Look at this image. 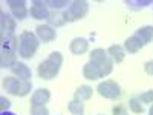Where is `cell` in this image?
Masks as SVG:
<instances>
[{"label": "cell", "mask_w": 153, "mask_h": 115, "mask_svg": "<svg viewBox=\"0 0 153 115\" xmlns=\"http://www.w3.org/2000/svg\"><path fill=\"white\" fill-rule=\"evenodd\" d=\"M38 49V37L31 32V31H25L19 37V55L23 58H32Z\"/></svg>", "instance_id": "1"}, {"label": "cell", "mask_w": 153, "mask_h": 115, "mask_svg": "<svg viewBox=\"0 0 153 115\" xmlns=\"http://www.w3.org/2000/svg\"><path fill=\"white\" fill-rule=\"evenodd\" d=\"M2 86L6 92H9L11 95L16 97H25L31 92L32 83L29 80H20L17 77H5Z\"/></svg>", "instance_id": "2"}, {"label": "cell", "mask_w": 153, "mask_h": 115, "mask_svg": "<svg viewBox=\"0 0 153 115\" xmlns=\"http://www.w3.org/2000/svg\"><path fill=\"white\" fill-rule=\"evenodd\" d=\"M89 57H91L89 61L94 63V65L100 69L101 77H106V75H109L112 72V69H113V60L107 54V51L97 48V49H94L92 52L89 54Z\"/></svg>", "instance_id": "3"}, {"label": "cell", "mask_w": 153, "mask_h": 115, "mask_svg": "<svg viewBox=\"0 0 153 115\" xmlns=\"http://www.w3.org/2000/svg\"><path fill=\"white\" fill-rule=\"evenodd\" d=\"M89 11V3L86 0H75L72 2L68 9L65 11V20L66 22H76V20H81L83 17H86Z\"/></svg>", "instance_id": "4"}, {"label": "cell", "mask_w": 153, "mask_h": 115, "mask_svg": "<svg viewBox=\"0 0 153 115\" xmlns=\"http://www.w3.org/2000/svg\"><path fill=\"white\" fill-rule=\"evenodd\" d=\"M97 91L101 97H104L107 100H118L121 97V86L113 80L101 81L97 87Z\"/></svg>", "instance_id": "5"}, {"label": "cell", "mask_w": 153, "mask_h": 115, "mask_svg": "<svg viewBox=\"0 0 153 115\" xmlns=\"http://www.w3.org/2000/svg\"><path fill=\"white\" fill-rule=\"evenodd\" d=\"M58 71H60V66H57L55 63L51 61L49 58L42 61L40 65H38V69H37L38 77L43 78V80H52V78H55V77L58 75Z\"/></svg>", "instance_id": "6"}, {"label": "cell", "mask_w": 153, "mask_h": 115, "mask_svg": "<svg viewBox=\"0 0 153 115\" xmlns=\"http://www.w3.org/2000/svg\"><path fill=\"white\" fill-rule=\"evenodd\" d=\"M2 17H0V35H2V42L6 40L8 37H11L12 34H14V29H16V19L8 16L6 12H2L0 14Z\"/></svg>", "instance_id": "7"}, {"label": "cell", "mask_w": 153, "mask_h": 115, "mask_svg": "<svg viewBox=\"0 0 153 115\" xmlns=\"http://www.w3.org/2000/svg\"><path fill=\"white\" fill-rule=\"evenodd\" d=\"M29 12H31V16H32L35 20H43V19L48 20V17H49V14H51L48 2H42V0H35V2H32Z\"/></svg>", "instance_id": "8"}, {"label": "cell", "mask_w": 153, "mask_h": 115, "mask_svg": "<svg viewBox=\"0 0 153 115\" xmlns=\"http://www.w3.org/2000/svg\"><path fill=\"white\" fill-rule=\"evenodd\" d=\"M9 9L12 12V16L19 20H23L28 16V8H26V2L25 0H8Z\"/></svg>", "instance_id": "9"}, {"label": "cell", "mask_w": 153, "mask_h": 115, "mask_svg": "<svg viewBox=\"0 0 153 115\" xmlns=\"http://www.w3.org/2000/svg\"><path fill=\"white\" fill-rule=\"evenodd\" d=\"M35 35L38 37V40H42L45 43H49L55 38V29L49 25H38L35 28Z\"/></svg>", "instance_id": "10"}, {"label": "cell", "mask_w": 153, "mask_h": 115, "mask_svg": "<svg viewBox=\"0 0 153 115\" xmlns=\"http://www.w3.org/2000/svg\"><path fill=\"white\" fill-rule=\"evenodd\" d=\"M16 63H17L16 51L8 49V48H2V52H0V66L2 68H12Z\"/></svg>", "instance_id": "11"}, {"label": "cell", "mask_w": 153, "mask_h": 115, "mask_svg": "<svg viewBox=\"0 0 153 115\" xmlns=\"http://www.w3.org/2000/svg\"><path fill=\"white\" fill-rule=\"evenodd\" d=\"M69 49H71V52L75 54V55H83V54L87 52L89 43H87L86 38H83V37H76V38H74V40L71 42Z\"/></svg>", "instance_id": "12"}, {"label": "cell", "mask_w": 153, "mask_h": 115, "mask_svg": "<svg viewBox=\"0 0 153 115\" xmlns=\"http://www.w3.org/2000/svg\"><path fill=\"white\" fill-rule=\"evenodd\" d=\"M51 100V92L49 89H45V87H40L32 94L31 97V105H43L46 106V103Z\"/></svg>", "instance_id": "13"}, {"label": "cell", "mask_w": 153, "mask_h": 115, "mask_svg": "<svg viewBox=\"0 0 153 115\" xmlns=\"http://www.w3.org/2000/svg\"><path fill=\"white\" fill-rule=\"evenodd\" d=\"M12 74H14V77H17V78L20 80H29L31 78V69L25 65V63H20L17 61L14 66L11 68Z\"/></svg>", "instance_id": "14"}, {"label": "cell", "mask_w": 153, "mask_h": 115, "mask_svg": "<svg viewBox=\"0 0 153 115\" xmlns=\"http://www.w3.org/2000/svg\"><path fill=\"white\" fill-rule=\"evenodd\" d=\"M124 48H126V51H127L129 54H136L138 51H141V49L144 48V43L139 40L136 35H132V37H129V38L124 42Z\"/></svg>", "instance_id": "15"}, {"label": "cell", "mask_w": 153, "mask_h": 115, "mask_svg": "<svg viewBox=\"0 0 153 115\" xmlns=\"http://www.w3.org/2000/svg\"><path fill=\"white\" fill-rule=\"evenodd\" d=\"M83 75H84V78L86 80H91V81H95L98 78H101V72L100 69L94 65V63H86L84 68H83Z\"/></svg>", "instance_id": "16"}, {"label": "cell", "mask_w": 153, "mask_h": 115, "mask_svg": "<svg viewBox=\"0 0 153 115\" xmlns=\"http://www.w3.org/2000/svg\"><path fill=\"white\" fill-rule=\"evenodd\" d=\"M135 35H136L144 45H146V43H152V42H153V26H141L139 29H136Z\"/></svg>", "instance_id": "17"}, {"label": "cell", "mask_w": 153, "mask_h": 115, "mask_svg": "<svg viewBox=\"0 0 153 115\" xmlns=\"http://www.w3.org/2000/svg\"><path fill=\"white\" fill-rule=\"evenodd\" d=\"M94 91L91 86H86V84H81L80 87H76V91L74 92V98L75 100H80V101H86L92 97Z\"/></svg>", "instance_id": "18"}, {"label": "cell", "mask_w": 153, "mask_h": 115, "mask_svg": "<svg viewBox=\"0 0 153 115\" xmlns=\"http://www.w3.org/2000/svg\"><path fill=\"white\" fill-rule=\"evenodd\" d=\"M107 54L110 55V58H112L113 61H117V63L124 61V57H126L124 49H123V46H120V45H112V46L107 49Z\"/></svg>", "instance_id": "19"}, {"label": "cell", "mask_w": 153, "mask_h": 115, "mask_svg": "<svg viewBox=\"0 0 153 115\" xmlns=\"http://www.w3.org/2000/svg\"><path fill=\"white\" fill-rule=\"evenodd\" d=\"M65 23H66L65 16L60 14V12H57V11H52L49 14V17H48V25H49V26H52V28H60Z\"/></svg>", "instance_id": "20"}, {"label": "cell", "mask_w": 153, "mask_h": 115, "mask_svg": "<svg viewBox=\"0 0 153 115\" xmlns=\"http://www.w3.org/2000/svg\"><path fill=\"white\" fill-rule=\"evenodd\" d=\"M68 111L71 114H74V115H83V112H84V103H83V101H80V100H75L74 98L72 101H69Z\"/></svg>", "instance_id": "21"}, {"label": "cell", "mask_w": 153, "mask_h": 115, "mask_svg": "<svg viewBox=\"0 0 153 115\" xmlns=\"http://www.w3.org/2000/svg\"><path fill=\"white\" fill-rule=\"evenodd\" d=\"M129 108L133 114H143L144 112V106L141 103V100H139V97H132L129 100Z\"/></svg>", "instance_id": "22"}, {"label": "cell", "mask_w": 153, "mask_h": 115, "mask_svg": "<svg viewBox=\"0 0 153 115\" xmlns=\"http://www.w3.org/2000/svg\"><path fill=\"white\" fill-rule=\"evenodd\" d=\"M2 45H3V48H8V49H12V51H19V38L11 35V37L6 38V40L2 42Z\"/></svg>", "instance_id": "23"}, {"label": "cell", "mask_w": 153, "mask_h": 115, "mask_svg": "<svg viewBox=\"0 0 153 115\" xmlns=\"http://www.w3.org/2000/svg\"><path fill=\"white\" fill-rule=\"evenodd\" d=\"M31 115H49V111L43 105H31Z\"/></svg>", "instance_id": "24"}, {"label": "cell", "mask_w": 153, "mask_h": 115, "mask_svg": "<svg viewBox=\"0 0 153 115\" xmlns=\"http://www.w3.org/2000/svg\"><path fill=\"white\" fill-rule=\"evenodd\" d=\"M48 58H49L51 61H54L57 66H61V65H63V55H61V52H57V51H54V52L51 54Z\"/></svg>", "instance_id": "25"}, {"label": "cell", "mask_w": 153, "mask_h": 115, "mask_svg": "<svg viewBox=\"0 0 153 115\" xmlns=\"http://www.w3.org/2000/svg\"><path fill=\"white\" fill-rule=\"evenodd\" d=\"M48 5H49L51 8H54V9H60V8L66 6V5H69V3H68V0H49Z\"/></svg>", "instance_id": "26"}, {"label": "cell", "mask_w": 153, "mask_h": 115, "mask_svg": "<svg viewBox=\"0 0 153 115\" xmlns=\"http://www.w3.org/2000/svg\"><path fill=\"white\" fill-rule=\"evenodd\" d=\"M139 100H141L143 103H153V91L150 89V91L143 92L141 95H139Z\"/></svg>", "instance_id": "27"}, {"label": "cell", "mask_w": 153, "mask_h": 115, "mask_svg": "<svg viewBox=\"0 0 153 115\" xmlns=\"http://www.w3.org/2000/svg\"><path fill=\"white\" fill-rule=\"evenodd\" d=\"M9 106H11V101H9L8 98H5V97L0 98V111L5 112V111H8V109H9Z\"/></svg>", "instance_id": "28"}, {"label": "cell", "mask_w": 153, "mask_h": 115, "mask_svg": "<svg viewBox=\"0 0 153 115\" xmlns=\"http://www.w3.org/2000/svg\"><path fill=\"white\" fill-rule=\"evenodd\" d=\"M113 115H129V112H127V109L124 106H115L113 111H112Z\"/></svg>", "instance_id": "29"}, {"label": "cell", "mask_w": 153, "mask_h": 115, "mask_svg": "<svg viewBox=\"0 0 153 115\" xmlns=\"http://www.w3.org/2000/svg\"><path fill=\"white\" fill-rule=\"evenodd\" d=\"M144 71L149 74V75H153V60L147 61L146 65H144Z\"/></svg>", "instance_id": "30"}, {"label": "cell", "mask_w": 153, "mask_h": 115, "mask_svg": "<svg viewBox=\"0 0 153 115\" xmlns=\"http://www.w3.org/2000/svg\"><path fill=\"white\" fill-rule=\"evenodd\" d=\"M149 115H153V106L150 108V111H149Z\"/></svg>", "instance_id": "31"}]
</instances>
